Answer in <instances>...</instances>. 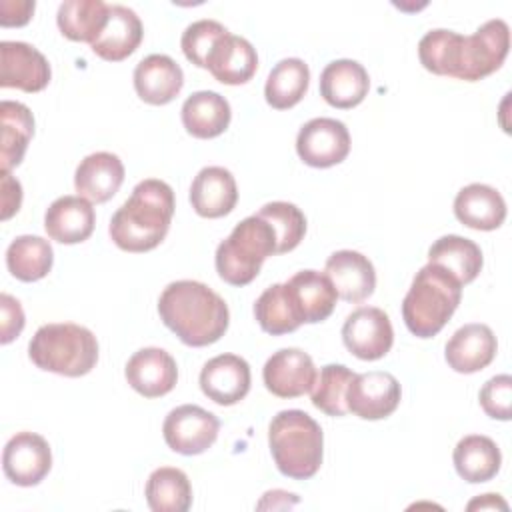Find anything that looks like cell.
I'll return each instance as SVG.
<instances>
[{
  "instance_id": "obj_2",
  "label": "cell",
  "mask_w": 512,
  "mask_h": 512,
  "mask_svg": "<svg viewBox=\"0 0 512 512\" xmlns=\"http://www.w3.org/2000/svg\"><path fill=\"white\" fill-rule=\"evenodd\" d=\"M174 206V190L166 182L158 178L138 182L110 220L112 242L124 252L156 248L168 234Z\"/></svg>"
},
{
  "instance_id": "obj_32",
  "label": "cell",
  "mask_w": 512,
  "mask_h": 512,
  "mask_svg": "<svg viewBox=\"0 0 512 512\" xmlns=\"http://www.w3.org/2000/svg\"><path fill=\"white\" fill-rule=\"evenodd\" d=\"M110 4L102 0H66L58 6L56 22L60 32L74 42H94L106 22Z\"/></svg>"
},
{
  "instance_id": "obj_42",
  "label": "cell",
  "mask_w": 512,
  "mask_h": 512,
  "mask_svg": "<svg viewBox=\"0 0 512 512\" xmlns=\"http://www.w3.org/2000/svg\"><path fill=\"white\" fill-rule=\"evenodd\" d=\"M0 312H2L0 342L8 344L20 336V332L24 328V312H22L20 302L16 298H12L10 294H0Z\"/></svg>"
},
{
  "instance_id": "obj_9",
  "label": "cell",
  "mask_w": 512,
  "mask_h": 512,
  "mask_svg": "<svg viewBox=\"0 0 512 512\" xmlns=\"http://www.w3.org/2000/svg\"><path fill=\"white\" fill-rule=\"evenodd\" d=\"M342 340L348 352L360 360L384 358L394 342L390 316L376 306L356 308L344 320Z\"/></svg>"
},
{
  "instance_id": "obj_37",
  "label": "cell",
  "mask_w": 512,
  "mask_h": 512,
  "mask_svg": "<svg viewBox=\"0 0 512 512\" xmlns=\"http://www.w3.org/2000/svg\"><path fill=\"white\" fill-rule=\"evenodd\" d=\"M352 378H354V372L344 364L322 366L310 390L312 404L328 416H336V418L346 416L348 414L346 392Z\"/></svg>"
},
{
  "instance_id": "obj_8",
  "label": "cell",
  "mask_w": 512,
  "mask_h": 512,
  "mask_svg": "<svg viewBox=\"0 0 512 512\" xmlns=\"http://www.w3.org/2000/svg\"><path fill=\"white\" fill-rule=\"evenodd\" d=\"M218 430V416L196 404H182L170 410L162 424V434L168 448L184 456L206 452L216 442Z\"/></svg>"
},
{
  "instance_id": "obj_28",
  "label": "cell",
  "mask_w": 512,
  "mask_h": 512,
  "mask_svg": "<svg viewBox=\"0 0 512 512\" xmlns=\"http://www.w3.org/2000/svg\"><path fill=\"white\" fill-rule=\"evenodd\" d=\"M286 284L306 324L322 322L332 314L338 294L324 272L300 270Z\"/></svg>"
},
{
  "instance_id": "obj_29",
  "label": "cell",
  "mask_w": 512,
  "mask_h": 512,
  "mask_svg": "<svg viewBox=\"0 0 512 512\" xmlns=\"http://www.w3.org/2000/svg\"><path fill=\"white\" fill-rule=\"evenodd\" d=\"M458 476L470 484L492 480L502 464V454L496 442L482 434L464 436L452 454Z\"/></svg>"
},
{
  "instance_id": "obj_34",
  "label": "cell",
  "mask_w": 512,
  "mask_h": 512,
  "mask_svg": "<svg viewBox=\"0 0 512 512\" xmlns=\"http://www.w3.org/2000/svg\"><path fill=\"white\" fill-rule=\"evenodd\" d=\"M308 84H310L308 64L300 58H284L268 74V80L264 86L266 102L276 110H288L304 98Z\"/></svg>"
},
{
  "instance_id": "obj_33",
  "label": "cell",
  "mask_w": 512,
  "mask_h": 512,
  "mask_svg": "<svg viewBox=\"0 0 512 512\" xmlns=\"http://www.w3.org/2000/svg\"><path fill=\"white\" fill-rule=\"evenodd\" d=\"M254 316L260 328L272 336L294 332L300 324H304L286 282L272 284L258 296L254 302Z\"/></svg>"
},
{
  "instance_id": "obj_10",
  "label": "cell",
  "mask_w": 512,
  "mask_h": 512,
  "mask_svg": "<svg viewBox=\"0 0 512 512\" xmlns=\"http://www.w3.org/2000/svg\"><path fill=\"white\" fill-rule=\"evenodd\" d=\"M300 160L312 168H330L340 164L350 152V134L344 122L336 118H312L296 136Z\"/></svg>"
},
{
  "instance_id": "obj_45",
  "label": "cell",
  "mask_w": 512,
  "mask_h": 512,
  "mask_svg": "<svg viewBox=\"0 0 512 512\" xmlns=\"http://www.w3.org/2000/svg\"><path fill=\"white\" fill-rule=\"evenodd\" d=\"M468 510H496V508H502V510H508V504L500 498V494H482L480 498H474L472 502H468L466 506Z\"/></svg>"
},
{
  "instance_id": "obj_27",
  "label": "cell",
  "mask_w": 512,
  "mask_h": 512,
  "mask_svg": "<svg viewBox=\"0 0 512 512\" xmlns=\"http://www.w3.org/2000/svg\"><path fill=\"white\" fill-rule=\"evenodd\" d=\"M180 116L190 136L208 140L220 136L230 126L232 110L228 100L218 92L200 90L184 100Z\"/></svg>"
},
{
  "instance_id": "obj_21",
  "label": "cell",
  "mask_w": 512,
  "mask_h": 512,
  "mask_svg": "<svg viewBox=\"0 0 512 512\" xmlns=\"http://www.w3.org/2000/svg\"><path fill=\"white\" fill-rule=\"evenodd\" d=\"M124 182V164L112 152L88 154L74 172V188L88 202H108Z\"/></svg>"
},
{
  "instance_id": "obj_41",
  "label": "cell",
  "mask_w": 512,
  "mask_h": 512,
  "mask_svg": "<svg viewBox=\"0 0 512 512\" xmlns=\"http://www.w3.org/2000/svg\"><path fill=\"white\" fill-rule=\"evenodd\" d=\"M482 410L494 420H510L512 416V376L498 374L490 378L478 394Z\"/></svg>"
},
{
  "instance_id": "obj_44",
  "label": "cell",
  "mask_w": 512,
  "mask_h": 512,
  "mask_svg": "<svg viewBox=\"0 0 512 512\" xmlns=\"http://www.w3.org/2000/svg\"><path fill=\"white\" fill-rule=\"evenodd\" d=\"M34 2L30 0H2L0 2V24L2 26H24L32 18Z\"/></svg>"
},
{
  "instance_id": "obj_25",
  "label": "cell",
  "mask_w": 512,
  "mask_h": 512,
  "mask_svg": "<svg viewBox=\"0 0 512 512\" xmlns=\"http://www.w3.org/2000/svg\"><path fill=\"white\" fill-rule=\"evenodd\" d=\"M370 90V78L366 68L356 60H334L326 64L320 74L322 98L340 110L358 106Z\"/></svg>"
},
{
  "instance_id": "obj_20",
  "label": "cell",
  "mask_w": 512,
  "mask_h": 512,
  "mask_svg": "<svg viewBox=\"0 0 512 512\" xmlns=\"http://www.w3.org/2000/svg\"><path fill=\"white\" fill-rule=\"evenodd\" d=\"M238 202L236 180L222 166L202 168L190 186V204L202 218H222L234 210Z\"/></svg>"
},
{
  "instance_id": "obj_6",
  "label": "cell",
  "mask_w": 512,
  "mask_h": 512,
  "mask_svg": "<svg viewBox=\"0 0 512 512\" xmlns=\"http://www.w3.org/2000/svg\"><path fill=\"white\" fill-rule=\"evenodd\" d=\"M278 242L272 226L252 214L238 222L230 236L222 240L216 248V272L218 276L232 286L250 284L262 268V262L276 254Z\"/></svg>"
},
{
  "instance_id": "obj_26",
  "label": "cell",
  "mask_w": 512,
  "mask_h": 512,
  "mask_svg": "<svg viewBox=\"0 0 512 512\" xmlns=\"http://www.w3.org/2000/svg\"><path fill=\"white\" fill-rule=\"evenodd\" d=\"M454 216L472 230H496L506 220V202L496 188L474 182L456 194Z\"/></svg>"
},
{
  "instance_id": "obj_13",
  "label": "cell",
  "mask_w": 512,
  "mask_h": 512,
  "mask_svg": "<svg viewBox=\"0 0 512 512\" xmlns=\"http://www.w3.org/2000/svg\"><path fill=\"white\" fill-rule=\"evenodd\" d=\"M316 374L312 358L300 348H282L274 352L262 368L266 390L278 398L304 396L312 390Z\"/></svg>"
},
{
  "instance_id": "obj_14",
  "label": "cell",
  "mask_w": 512,
  "mask_h": 512,
  "mask_svg": "<svg viewBox=\"0 0 512 512\" xmlns=\"http://www.w3.org/2000/svg\"><path fill=\"white\" fill-rule=\"evenodd\" d=\"M50 64L40 50L26 42H0V86L40 92L50 82Z\"/></svg>"
},
{
  "instance_id": "obj_4",
  "label": "cell",
  "mask_w": 512,
  "mask_h": 512,
  "mask_svg": "<svg viewBox=\"0 0 512 512\" xmlns=\"http://www.w3.org/2000/svg\"><path fill=\"white\" fill-rule=\"evenodd\" d=\"M268 444L276 468L294 480L312 478L322 464L324 434L304 410H282L268 426Z\"/></svg>"
},
{
  "instance_id": "obj_15",
  "label": "cell",
  "mask_w": 512,
  "mask_h": 512,
  "mask_svg": "<svg viewBox=\"0 0 512 512\" xmlns=\"http://www.w3.org/2000/svg\"><path fill=\"white\" fill-rule=\"evenodd\" d=\"M202 392L220 406H232L250 390V366L242 356L220 354L208 360L200 372Z\"/></svg>"
},
{
  "instance_id": "obj_16",
  "label": "cell",
  "mask_w": 512,
  "mask_h": 512,
  "mask_svg": "<svg viewBox=\"0 0 512 512\" xmlns=\"http://www.w3.org/2000/svg\"><path fill=\"white\" fill-rule=\"evenodd\" d=\"M124 376L128 384L144 398H158L176 386L178 366L166 350L150 346L130 356Z\"/></svg>"
},
{
  "instance_id": "obj_30",
  "label": "cell",
  "mask_w": 512,
  "mask_h": 512,
  "mask_svg": "<svg viewBox=\"0 0 512 512\" xmlns=\"http://www.w3.org/2000/svg\"><path fill=\"white\" fill-rule=\"evenodd\" d=\"M0 164L12 170L24 158L30 138L34 136V116L28 106L14 100L0 104Z\"/></svg>"
},
{
  "instance_id": "obj_31",
  "label": "cell",
  "mask_w": 512,
  "mask_h": 512,
  "mask_svg": "<svg viewBox=\"0 0 512 512\" xmlns=\"http://www.w3.org/2000/svg\"><path fill=\"white\" fill-rule=\"evenodd\" d=\"M428 262L438 264L450 272L462 286L470 284L482 270V250L480 246L458 234H448L438 238L428 250Z\"/></svg>"
},
{
  "instance_id": "obj_17",
  "label": "cell",
  "mask_w": 512,
  "mask_h": 512,
  "mask_svg": "<svg viewBox=\"0 0 512 512\" xmlns=\"http://www.w3.org/2000/svg\"><path fill=\"white\" fill-rule=\"evenodd\" d=\"M498 342L490 326L486 324H464L446 342L444 358L454 372L474 374L484 370L496 356Z\"/></svg>"
},
{
  "instance_id": "obj_39",
  "label": "cell",
  "mask_w": 512,
  "mask_h": 512,
  "mask_svg": "<svg viewBox=\"0 0 512 512\" xmlns=\"http://www.w3.org/2000/svg\"><path fill=\"white\" fill-rule=\"evenodd\" d=\"M256 214L272 226L278 242L276 254H286L302 242L306 234V218L298 206L276 200L264 204Z\"/></svg>"
},
{
  "instance_id": "obj_3",
  "label": "cell",
  "mask_w": 512,
  "mask_h": 512,
  "mask_svg": "<svg viewBox=\"0 0 512 512\" xmlns=\"http://www.w3.org/2000/svg\"><path fill=\"white\" fill-rule=\"evenodd\" d=\"M462 284L438 264L422 266L402 300L406 328L418 338L436 336L456 312Z\"/></svg>"
},
{
  "instance_id": "obj_12",
  "label": "cell",
  "mask_w": 512,
  "mask_h": 512,
  "mask_svg": "<svg viewBox=\"0 0 512 512\" xmlns=\"http://www.w3.org/2000/svg\"><path fill=\"white\" fill-rule=\"evenodd\" d=\"M2 468L12 484L36 486L52 468L50 444L36 432H16L4 446Z\"/></svg>"
},
{
  "instance_id": "obj_23",
  "label": "cell",
  "mask_w": 512,
  "mask_h": 512,
  "mask_svg": "<svg viewBox=\"0 0 512 512\" xmlns=\"http://www.w3.org/2000/svg\"><path fill=\"white\" fill-rule=\"evenodd\" d=\"M142 36L144 28L138 14L128 6L112 4L108 10V22L90 48L102 60L120 62L140 46Z\"/></svg>"
},
{
  "instance_id": "obj_36",
  "label": "cell",
  "mask_w": 512,
  "mask_h": 512,
  "mask_svg": "<svg viewBox=\"0 0 512 512\" xmlns=\"http://www.w3.org/2000/svg\"><path fill=\"white\" fill-rule=\"evenodd\" d=\"M146 502L154 512H186L192 504V486L180 468L160 466L146 482Z\"/></svg>"
},
{
  "instance_id": "obj_40",
  "label": "cell",
  "mask_w": 512,
  "mask_h": 512,
  "mask_svg": "<svg viewBox=\"0 0 512 512\" xmlns=\"http://www.w3.org/2000/svg\"><path fill=\"white\" fill-rule=\"evenodd\" d=\"M228 30L216 22V20H198L192 22L184 32H182V52L184 56L198 68H206L208 54L212 52L214 44L224 38Z\"/></svg>"
},
{
  "instance_id": "obj_7",
  "label": "cell",
  "mask_w": 512,
  "mask_h": 512,
  "mask_svg": "<svg viewBox=\"0 0 512 512\" xmlns=\"http://www.w3.org/2000/svg\"><path fill=\"white\" fill-rule=\"evenodd\" d=\"M510 28L504 20L484 22L472 36H462L456 76L458 80L476 82L496 72L508 56Z\"/></svg>"
},
{
  "instance_id": "obj_11",
  "label": "cell",
  "mask_w": 512,
  "mask_h": 512,
  "mask_svg": "<svg viewBox=\"0 0 512 512\" xmlns=\"http://www.w3.org/2000/svg\"><path fill=\"white\" fill-rule=\"evenodd\" d=\"M400 398L402 388L396 376L390 372L372 370L354 374L346 392V406L348 412L362 420H382L398 408Z\"/></svg>"
},
{
  "instance_id": "obj_43",
  "label": "cell",
  "mask_w": 512,
  "mask_h": 512,
  "mask_svg": "<svg viewBox=\"0 0 512 512\" xmlns=\"http://www.w3.org/2000/svg\"><path fill=\"white\" fill-rule=\"evenodd\" d=\"M2 178V220H8L20 210L22 204V186L20 182L10 174V170L0 172Z\"/></svg>"
},
{
  "instance_id": "obj_22",
  "label": "cell",
  "mask_w": 512,
  "mask_h": 512,
  "mask_svg": "<svg viewBox=\"0 0 512 512\" xmlns=\"http://www.w3.org/2000/svg\"><path fill=\"white\" fill-rule=\"evenodd\" d=\"M94 222V208L82 196H60L44 214V228L48 236L60 244H78L88 240L94 232Z\"/></svg>"
},
{
  "instance_id": "obj_1",
  "label": "cell",
  "mask_w": 512,
  "mask_h": 512,
  "mask_svg": "<svg viewBox=\"0 0 512 512\" xmlns=\"http://www.w3.org/2000/svg\"><path fill=\"white\" fill-rule=\"evenodd\" d=\"M158 314L186 346L194 348L218 342L230 322L224 298L196 280L170 282L158 298Z\"/></svg>"
},
{
  "instance_id": "obj_19",
  "label": "cell",
  "mask_w": 512,
  "mask_h": 512,
  "mask_svg": "<svg viewBox=\"0 0 512 512\" xmlns=\"http://www.w3.org/2000/svg\"><path fill=\"white\" fill-rule=\"evenodd\" d=\"M184 86V72L166 54H150L134 68V88L146 104L162 106L172 102Z\"/></svg>"
},
{
  "instance_id": "obj_18",
  "label": "cell",
  "mask_w": 512,
  "mask_h": 512,
  "mask_svg": "<svg viewBox=\"0 0 512 512\" xmlns=\"http://www.w3.org/2000/svg\"><path fill=\"white\" fill-rule=\"evenodd\" d=\"M324 274L330 278L336 294L346 302H362L376 288V272L372 262L356 250H338L328 256Z\"/></svg>"
},
{
  "instance_id": "obj_35",
  "label": "cell",
  "mask_w": 512,
  "mask_h": 512,
  "mask_svg": "<svg viewBox=\"0 0 512 512\" xmlns=\"http://www.w3.org/2000/svg\"><path fill=\"white\" fill-rule=\"evenodd\" d=\"M52 262V246L42 236H18L6 250V266L10 274L22 282H36L44 278L52 270Z\"/></svg>"
},
{
  "instance_id": "obj_38",
  "label": "cell",
  "mask_w": 512,
  "mask_h": 512,
  "mask_svg": "<svg viewBox=\"0 0 512 512\" xmlns=\"http://www.w3.org/2000/svg\"><path fill=\"white\" fill-rule=\"evenodd\" d=\"M462 34L454 30L436 28L422 36L418 42V58L422 66L438 76H456Z\"/></svg>"
},
{
  "instance_id": "obj_24",
  "label": "cell",
  "mask_w": 512,
  "mask_h": 512,
  "mask_svg": "<svg viewBox=\"0 0 512 512\" xmlns=\"http://www.w3.org/2000/svg\"><path fill=\"white\" fill-rule=\"evenodd\" d=\"M256 68L258 54L254 46L246 38L230 32L214 44L206 60V70H210L218 82L228 86L246 84L256 74Z\"/></svg>"
},
{
  "instance_id": "obj_5",
  "label": "cell",
  "mask_w": 512,
  "mask_h": 512,
  "mask_svg": "<svg viewBox=\"0 0 512 512\" xmlns=\"http://www.w3.org/2000/svg\"><path fill=\"white\" fill-rule=\"evenodd\" d=\"M28 356L40 370L78 378L96 366L98 340L88 328L74 322L44 324L32 336Z\"/></svg>"
}]
</instances>
